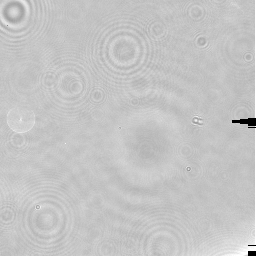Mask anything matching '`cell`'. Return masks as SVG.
<instances>
[{"label":"cell","instance_id":"obj_1","mask_svg":"<svg viewBox=\"0 0 256 256\" xmlns=\"http://www.w3.org/2000/svg\"><path fill=\"white\" fill-rule=\"evenodd\" d=\"M7 122L10 128L18 133H24L34 127L36 118L34 112L24 108L12 109L7 116Z\"/></svg>","mask_w":256,"mask_h":256}]
</instances>
